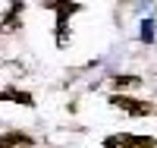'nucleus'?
Returning <instances> with one entry per match:
<instances>
[{"instance_id": "f257e3e1", "label": "nucleus", "mask_w": 157, "mask_h": 148, "mask_svg": "<svg viewBox=\"0 0 157 148\" xmlns=\"http://www.w3.org/2000/svg\"><path fill=\"white\" fill-rule=\"evenodd\" d=\"M107 104H110V107H116V110H123V114H129V117H151V114H154V104H151V101L129 98V95H123V91L110 95V98H107Z\"/></svg>"}, {"instance_id": "f03ea898", "label": "nucleus", "mask_w": 157, "mask_h": 148, "mask_svg": "<svg viewBox=\"0 0 157 148\" xmlns=\"http://www.w3.org/2000/svg\"><path fill=\"white\" fill-rule=\"evenodd\" d=\"M104 148H157V139L135 136V132H116V136L104 139Z\"/></svg>"}, {"instance_id": "7ed1b4c3", "label": "nucleus", "mask_w": 157, "mask_h": 148, "mask_svg": "<svg viewBox=\"0 0 157 148\" xmlns=\"http://www.w3.org/2000/svg\"><path fill=\"white\" fill-rule=\"evenodd\" d=\"M22 13H25V3H22V0H13L10 10L0 16V32H3V35H13V32L22 25Z\"/></svg>"}, {"instance_id": "20e7f679", "label": "nucleus", "mask_w": 157, "mask_h": 148, "mask_svg": "<svg viewBox=\"0 0 157 148\" xmlns=\"http://www.w3.org/2000/svg\"><path fill=\"white\" fill-rule=\"evenodd\" d=\"M78 10H82V6L72 3V0H66V3L57 10V44L60 47H66V22H69L72 13H78Z\"/></svg>"}, {"instance_id": "39448f33", "label": "nucleus", "mask_w": 157, "mask_h": 148, "mask_svg": "<svg viewBox=\"0 0 157 148\" xmlns=\"http://www.w3.org/2000/svg\"><path fill=\"white\" fill-rule=\"evenodd\" d=\"M0 148H32V136H25V132H3L0 136Z\"/></svg>"}, {"instance_id": "423d86ee", "label": "nucleus", "mask_w": 157, "mask_h": 148, "mask_svg": "<svg viewBox=\"0 0 157 148\" xmlns=\"http://www.w3.org/2000/svg\"><path fill=\"white\" fill-rule=\"evenodd\" d=\"M0 101H16V104H22V107H35V98L29 95V91H19V88H3L0 91Z\"/></svg>"}, {"instance_id": "0eeeda50", "label": "nucleus", "mask_w": 157, "mask_h": 148, "mask_svg": "<svg viewBox=\"0 0 157 148\" xmlns=\"http://www.w3.org/2000/svg\"><path fill=\"white\" fill-rule=\"evenodd\" d=\"M138 85H141V79L132 76V73H126V76H113V88H116V91H132V88H138Z\"/></svg>"}, {"instance_id": "6e6552de", "label": "nucleus", "mask_w": 157, "mask_h": 148, "mask_svg": "<svg viewBox=\"0 0 157 148\" xmlns=\"http://www.w3.org/2000/svg\"><path fill=\"white\" fill-rule=\"evenodd\" d=\"M141 41H145V44L154 41V22H145V25H141Z\"/></svg>"}, {"instance_id": "1a4fd4ad", "label": "nucleus", "mask_w": 157, "mask_h": 148, "mask_svg": "<svg viewBox=\"0 0 157 148\" xmlns=\"http://www.w3.org/2000/svg\"><path fill=\"white\" fill-rule=\"evenodd\" d=\"M66 0H41V6H47V10H60Z\"/></svg>"}]
</instances>
